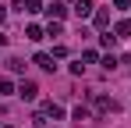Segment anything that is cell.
I'll return each instance as SVG.
<instances>
[{"instance_id":"obj_1","label":"cell","mask_w":131,"mask_h":128,"mask_svg":"<svg viewBox=\"0 0 131 128\" xmlns=\"http://www.w3.org/2000/svg\"><path fill=\"white\" fill-rule=\"evenodd\" d=\"M46 14H50V21H60L67 14V0H53V4H50V7H43Z\"/></svg>"},{"instance_id":"obj_2","label":"cell","mask_w":131,"mask_h":128,"mask_svg":"<svg viewBox=\"0 0 131 128\" xmlns=\"http://www.w3.org/2000/svg\"><path fill=\"white\" fill-rule=\"evenodd\" d=\"M92 107H96L99 114H106V110H117V103H113L110 96H103V93H96V96H92Z\"/></svg>"},{"instance_id":"obj_3","label":"cell","mask_w":131,"mask_h":128,"mask_svg":"<svg viewBox=\"0 0 131 128\" xmlns=\"http://www.w3.org/2000/svg\"><path fill=\"white\" fill-rule=\"evenodd\" d=\"M18 96H21V100H36V96H39V85H36V82H28V78H25V82L18 85Z\"/></svg>"},{"instance_id":"obj_4","label":"cell","mask_w":131,"mask_h":128,"mask_svg":"<svg viewBox=\"0 0 131 128\" xmlns=\"http://www.w3.org/2000/svg\"><path fill=\"white\" fill-rule=\"evenodd\" d=\"M92 21H96V29L106 32V29H110V11H106V7H96V11H92Z\"/></svg>"},{"instance_id":"obj_5","label":"cell","mask_w":131,"mask_h":128,"mask_svg":"<svg viewBox=\"0 0 131 128\" xmlns=\"http://www.w3.org/2000/svg\"><path fill=\"white\" fill-rule=\"evenodd\" d=\"M113 36H117V39H131V18L117 21V25H113Z\"/></svg>"},{"instance_id":"obj_6","label":"cell","mask_w":131,"mask_h":128,"mask_svg":"<svg viewBox=\"0 0 131 128\" xmlns=\"http://www.w3.org/2000/svg\"><path fill=\"white\" fill-rule=\"evenodd\" d=\"M32 64H39L43 71H57V64H53V53H36V57H32Z\"/></svg>"},{"instance_id":"obj_7","label":"cell","mask_w":131,"mask_h":128,"mask_svg":"<svg viewBox=\"0 0 131 128\" xmlns=\"http://www.w3.org/2000/svg\"><path fill=\"white\" fill-rule=\"evenodd\" d=\"M92 11H96V4H92V0H74V14H78V18H89Z\"/></svg>"},{"instance_id":"obj_8","label":"cell","mask_w":131,"mask_h":128,"mask_svg":"<svg viewBox=\"0 0 131 128\" xmlns=\"http://www.w3.org/2000/svg\"><path fill=\"white\" fill-rule=\"evenodd\" d=\"M43 114H46V117H53V121H60V117H64V107L50 100V103H43Z\"/></svg>"},{"instance_id":"obj_9","label":"cell","mask_w":131,"mask_h":128,"mask_svg":"<svg viewBox=\"0 0 131 128\" xmlns=\"http://www.w3.org/2000/svg\"><path fill=\"white\" fill-rule=\"evenodd\" d=\"M25 36H28L32 43H39V39L46 36V29H43V25H28V29H25Z\"/></svg>"},{"instance_id":"obj_10","label":"cell","mask_w":131,"mask_h":128,"mask_svg":"<svg viewBox=\"0 0 131 128\" xmlns=\"http://www.w3.org/2000/svg\"><path fill=\"white\" fill-rule=\"evenodd\" d=\"M99 46L113 50V46H117V36H113V32H103V36H99Z\"/></svg>"},{"instance_id":"obj_11","label":"cell","mask_w":131,"mask_h":128,"mask_svg":"<svg viewBox=\"0 0 131 128\" xmlns=\"http://www.w3.org/2000/svg\"><path fill=\"white\" fill-rule=\"evenodd\" d=\"M11 93H18L14 82H11V78H0V96H11Z\"/></svg>"},{"instance_id":"obj_12","label":"cell","mask_w":131,"mask_h":128,"mask_svg":"<svg viewBox=\"0 0 131 128\" xmlns=\"http://www.w3.org/2000/svg\"><path fill=\"white\" fill-rule=\"evenodd\" d=\"M36 11H43V0H25V14H36Z\"/></svg>"},{"instance_id":"obj_13","label":"cell","mask_w":131,"mask_h":128,"mask_svg":"<svg viewBox=\"0 0 131 128\" xmlns=\"http://www.w3.org/2000/svg\"><path fill=\"white\" fill-rule=\"evenodd\" d=\"M60 32H64L60 21H50V25H46V36H60Z\"/></svg>"},{"instance_id":"obj_14","label":"cell","mask_w":131,"mask_h":128,"mask_svg":"<svg viewBox=\"0 0 131 128\" xmlns=\"http://www.w3.org/2000/svg\"><path fill=\"white\" fill-rule=\"evenodd\" d=\"M7 68H11V71H14V75H21V71H25V64L18 61V57H11V61H7Z\"/></svg>"},{"instance_id":"obj_15","label":"cell","mask_w":131,"mask_h":128,"mask_svg":"<svg viewBox=\"0 0 131 128\" xmlns=\"http://www.w3.org/2000/svg\"><path fill=\"white\" fill-rule=\"evenodd\" d=\"M99 61V53H96V50H85V53H82V64H96Z\"/></svg>"},{"instance_id":"obj_16","label":"cell","mask_w":131,"mask_h":128,"mask_svg":"<svg viewBox=\"0 0 131 128\" xmlns=\"http://www.w3.org/2000/svg\"><path fill=\"white\" fill-rule=\"evenodd\" d=\"M85 117H89V107L78 103V107H74V121H85Z\"/></svg>"},{"instance_id":"obj_17","label":"cell","mask_w":131,"mask_h":128,"mask_svg":"<svg viewBox=\"0 0 131 128\" xmlns=\"http://www.w3.org/2000/svg\"><path fill=\"white\" fill-rule=\"evenodd\" d=\"M32 125H36V128H43V125H46V114H43V110H39V114H32Z\"/></svg>"},{"instance_id":"obj_18","label":"cell","mask_w":131,"mask_h":128,"mask_svg":"<svg viewBox=\"0 0 131 128\" xmlns=\"http://www.w3.org/2000/svg\"><path fill=\"white\" fill-rule=\"evenodd\" d=\"M103 68H106V71H113V68H117V57H113V53H110V57H103Z\"/></svg>"},{"instance_id":"obj_19","label":"cell","mask_w":131,"mask_h":128,"mask_svg":"<svg viewBox=\"0 0 131 128\" xmlns=\"http://www.w3.org/2000/svg\"><path fill=\"white\" fill-rule=\"evenodd\" d=\"M113 7H117V11H128V7H131V0H113Z\"/></svg>"},{"instance_id":"obj_20","label":"cell","mask_w":131,"mask_h":128,"mask_svg":"<svg viewBox=\"0 0 131 128\" xmlns=\"http://www.w3.org/2000/svg\"><path fill=\"white\" fill-rule=\"evenodd\" d=\"M4 18H7V14H4V11H0V25H4Z\"/></svg>"},{"instance_id":"obj_21","label":"cell","mask_w":131,"mask_h":128,"mask_svg":"<svg viewBox=\"0 0 131 128\" xmlns=\"http://www.w3.org/2000/svg\"><path fill=\"white\" fill-rule=\"evenodd\" d=\"M4 43H7V36H0V46H4Z\"/></svg>"}]
</instances>
